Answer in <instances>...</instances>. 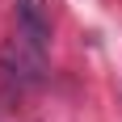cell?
<instances>
[{"instance_id":"1","label":"cell","mask_w":122,"mask_h":122,"mask_svg":"<svg viewBox=\"0 0 122 122\" xmlns=\"http://www.w3.org/2000/svg\"><path fill=\"white\" fill-rule=\"evenodd\" d=\"M0 72H4L9 84L34 88V84H42V76H46V51L17 34V38H9V42L0 46Z\"/></svg>"},{"instance_id":"2","label":"cell","mask_w":122,"mask_h":122,"mask_svg":"<svg viewBox=\"0 0 122 122\" xmlns=\"http://www.w3.org/2000/svg\"><path fill=\"white\" fill-rule=\"evenodd\" d=\"M13 13H17V34L46 51V42H51V13H46V4L42 0H17Z\"/></svg>"}]
</instances>
